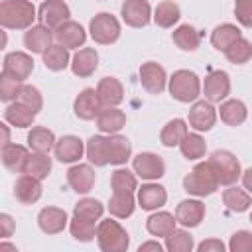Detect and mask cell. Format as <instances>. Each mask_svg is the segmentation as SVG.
<instances>
[{"label": "cell", "mask_w": 252, "mask_h": 252, "mask_svg": "<svg viewBox=\"0 0 252 252\" xmlns=\"http://www.w3.org/2000/svg\"><path fill=\"white\" fill-rule=\"evenodd\" d=\"M37 10L32 0H2L0 26L4 30H28L33 26Z\"/></svg>", "instance_id": "cell-1"}, {"label": "cell", "mask_w": 252, "mask_h": 252, "mask_svg": "<svg viewBox=\"0 0 252 252\" xmlns=\"http://www.w3.org/2000/svg\"><path fill=\"white\" fill-rule=\"evenodd\" d=\"M96 244L102 252H126L130 246V236L118 220L104 219L96 224Z\"/></svg>", "instance_id": "cell-2"}, {"label": "cell", "mask_w": 252, "mask_h": 252, "mask_svg": "<svg viewBox=\"0 0 252 252\" xmlns=\"http://www.w3.org/2000/svg\"><path fill=\"white\" fill-rule=\"evenodd\" d=\"M167 89L169 94L179 100V102H195L203 91L201 79L197 73L189 69H177L169 79H167Z\"/></svg>", "instance_id": "cell-3"}, {"label": "cell", "mask_w": 252, "mask_h": 252, "mask_svg": "<svg viewBox=\"0 0 252 252\" xmlns=\"http://www.w3.org/2000/svg\"><path fill=\"white\" fill-rule=\"evenodd\" d=\"M217 175L213 173L209 161L197 163L185 177H183V189L193 197H209L219 189Z\"/></svg>", "instance_id": "cell-4"}, {"label": "cell", "mask_w": 252, "mask_h": 252, "mask_svg": "<svg viewBox=\"0 0 252 252\" xmlns=\"http://www.w3.org/2000/svg\"><path fill=\"white\" fill-rule=\"evenodd\" d=\"M207 161H209L213 173L217 175L219 185H222V187L234 185L240 179V175H242L240 161H238V158L230 150H217V152H213L209 156Z\"/></svg>", "instance_id": "cell-5"}, {"label": "cell", "mask_w": 252, "mask_h": 252, "mask_svg": "<svg viewBox=\"0 0 252 252\" xmlns=\"http://www.w3.org/2000/svg\"><path fill=\"white\" fill-rule=\"evenodd\" d=\"M89 32H91V37L94 39V43L110 45V43L118 41L122 30H120V22L116 16H112L108 12H100L91 20Z\"/></svg>", "instance_id": "cell-6"}, {"label": "cell", "mask_w": 252, "mask_h": 252, "mask_svg": "<svg viewBox=\"0 0 252 252\" xmlns=\"http://www.w3.org/2000/svg\"><path fill=\"white\" fill-rule=\"evenodd\" d=\"M132 167H134V173L146 181H156L165 175V161L161 156L154 152H140L132 159Z\"/></svg>", "instance_id": "cell-7"}, {"label": "cell", "mask_w": 252, "mask_h": 252, "mask_svg": "<svg viewBox=\"0 0 252 252\" xmlns=\"http://www.w3.org/2000/svg\"><path fill=\"white\" fill-rule=\"evenodd\" d=\"M203 94L211 102H222L230 94V77L226 71L215 69L205 75L203 81Z\"/></svg>", "instance_id": "cell-8"}, {"label": "cell", "mask_w": 252, "mask_h": 252, "mask_svg": "<svg viewBox=\"0 0 252 252\" xmlns=\"http://www.w3.org/2000/svg\"><path fill=\"white\" fill-rule=\"evenodd\" d=\"M120 16L130 28H146L154 14L148 0H124L120 6Z\"/></svg>", "instance_id": "cell-9"}, {"label": "cell", "mask_w": 252, "mask_h": 252, "mask_svg": "<svg viewBox=\"0 0 252 252\" xmlns=\"http://www.w3.org/2000/svg\"><path fill=\"white\" fill-rule=\"evenodd\" d=\"M189 126L195 132H209L217 122V108L211 100H195L189 108Z\"/></svg>", "instance_id": "cell-10"}, {"label": "cell", "mask_w": 252, "mask_h": 252, "mask_svg": "<svg viewBox=\"0 0 252 252\" xmlns=\"http://www.w3.org/2000/svg\"><path fill=\"white\" fill-rule=\"evenodd\" d=\"M140 83L150 94H159L167 87V73L156 61H146L140 67Z\"/></svg>", "instance_id": "cell-11"}, {"label": "cell", "mask_w": 252, "mask_h": 252, "mask_svg": "<svg viewBox=\"0 0 252 252\" xmlns=\"http://www.w3.org/2000/svg\"><path fill=\"white\" fill-rule=\"evenodd\" d=\"M100 108H102V102L98 98V93L96 89H91V87L83 89L73 100V112L81 120H96Z\"/></svg>", "instance_id": "cell-12"}, {"label": "cell", "mask_w": 252, "mask_h": 252, "mask_svg": "<svg viewBox=\"0 0 252 252\" xmlns=\"http://www.w3.org/2000/svg\"><path fill=\"white\" fill-rule=\"evenodd\" d=\"M71 16L69 6L63 0H43L37 8V20L39 24L55 30L57 26H61L63 22H67Z\"/></svg>", "instance_id": "cell-13"}, {"label": "cell", "mask_w": 252, "mask_h": 252, "mask_svg": "<svg viewBox=\"0 0 252 252\" xmlns=\"http://www.w3.org/2000/svg\"><path fill=\"white\" fill-rule=\"evenodd\" d=\"M2 73L18 79V81H26L32 73H33V59L30 53L26 51H10L4 57L2 63Z\"/></svg>", "instance_id": "cell-14"}, {"label": "cell", "mask_w": 252, "mask_h": 252, "mask_svg": "<svg viewBox=\"0 0 252 252\" xmlns=\"http://www.w3.org/2000/svg\"><path fill=\"white\" fill-rule=\"evenodd\" d=\"M53 37L57 43L65 45L67 49H81L87 41V32L79 22L67 20L53 30Z\"/></svg>", "instance_id": "cell-15"}, {"label": "cell", "mask_w": 252, "mask_h": 252, "mask_svg": "<svg viewBox=\"0 0 252 252\" xmlns=\"http://www.w3.org/2000/svg\"><path fill=\"white\" fill-rule=\"evenodd\" d=\"M205 203L199 199H185L175 207V219L177 224H181L183 228H195L203 222L205 219Z\"/></svg>", "instance_id": "cell-16"}, {"label": "cell", "mask_w": 252, "mask_h": 252, "mask_svg": "<svg viewBox=\"0 0 252 252\" xmlns=\"http://www.w3.org/2000/svg\"><path fill=\"white\" fill-rule=\"evenodd\" d=\"M96 175L93 169V163H75L67 169V183L75 193H89L94 187Z\"/></svg>", "instance_id": "cell-17"}, {"label": "cell", "mask_w": 252, "mask_h": 252, "mask_svg": "<svg viewBox=\"0 0 252 252\" xmlns=\"http://www.w3.org/2000/svg\"><path fill=\"white\" fill-rule=\"evenodd\" d=\"M53 152H55V159L57 161H61V163H75L85 154V142L79 136L67 134V136H61L55 142Z\"/></svg>", "instance_id": "cell-18"}, {"label": "cell", "mask_w": 252, "mask_h": 252, "mask_svg": "<svg viewBox=\"0 0 252 252\" xmlns=\"http://www.w3.org/2000/svg\"><path fill=\"white\" fill-rule=\"evenodd\" d=\"M71 71L75 77L79 79H87L91 77L96 69H98V53L94 47H81L75 51V55L71 57Z\"/></svg>", "instance_id": "cell-19"}, {"label": "cell", "mask_w": 252, "mask_h": 252, "mask_svg": "<svg viewBox=\"0 0 252 252\" xmlns=\"http://www.w3.org/2000/svg\"><path fill=\"white\" fill-rule=\"evenodd\" d=\"M14 197L18 203L22 205H33L39 201L41 197V179L33 177V175H20L16 179V185H14Z\"/></svg>", "instance_id": "cell-20"}, {"label": "cell", "mask_w": 252, "mask_h": 252, "mask_svg": "<svg viewBox=\"0 0 252 252\" xmlns=\"http://www.w3.org/2000/svg\"><path fill=\"white\" fill-rule=\"evenodd\" d=\"M136 199H138V205L144 209V211H158L165 205L167 201V191L163 185L159 183H144L138 193H136Z\"/></svg>", "instance_id": "cell-21"}, {"label": "cell", "mask_w": 252, "mask_h": 252, "mask_svg": "<svg viewBox=\"0 0 252 252\" xmlns=\"http://www.w3.org/2000/svg\"><path fill=\"white\" fill-rule=\"evenodd\" d=\"M67 222H69L67 213L63 209H59V207H43L37 213V226L45 234H59V232H63Z\"/></svg>", "instance_id": "cell-22"}, {"label": "cell", "mask_w": 252, "mask_h": 252, "mask_svg": "<svg viewBox=\"0 0 252 252\" xmlns=\"http://www.w3.org/2000/svg\"><path fill=\"white\" fill-rule=\"evenodd\" d=\"M51 39H55L53 30L43 24H33L24 33V45L30 53H43L51 45Z\"/></svg>", "instance_id": "cell-23"}, {"label": "cell", "mask_w": 252, "mask_h": 252, "mask_svg": "<svg viewBox=\"0 0 252 252\" xmlns=\"http://www.w3.org/2000/svg\"><path fill=\"white\" fill-rule=\"evenodd\" d=\"M106 158L110 165H124L132 158L130 140L122 134H108L106 136Z\"/></svg>", "instance_id": "cell-24"}, {"label": "cell", "mask_w": 252, "mask_h": 252, "mask_svg": "<svg viewBox=\"0 0 252 252\" xmlns=\"http://www.w3.org/2000/svg\"><path fill=\"white\" fill-rule=\"evenodd\" d=\"M0 158H2V165L12 171V173H24V167H26V161L30 158V150L22 144H4L2 146V152H0Z\"/></svg>", "instance_id": "cell-25"}, {"label": "cell", "mask_w": 252, "mask_h": 252, "mask_svg": "<svg viewBox=\"0 0 252 252\" xmlns=\"http://www.w3.org/2000/svg\"><path fill=\"white\" fill-rule=\"evenodd\" d=\"M126 126V114L118 106H102L96 116V128L104 134H118Z\"/></svg>", "instance_id": "cell-26"}, {"label": "cell", "mask_w": 252, "mask_h": 252, "mask_svg": "<svg viewBox=\"0 0 252 252\" xmlns=\"http://www.w3.org/2000/svg\"><path fill=\"white\" fill-rule=\"evenodd\" d=\"M102 106H118L124 100V87L116 77H102L96 85Z\"/></svg>", "instance_id": "cell-27"}, {"label": "cell", "mask_w": 252, "mask_h": 252, "mask_svg": "<svg viewBox=\"0 0 252 252\" xmlns=\"http://www.w3.org/2000/svg\"><path fill=\"white\" fill-rule=\"evenodd\" d=\"M175 224H177V219L175 215L167 213V211H156L148 217L146 220V230L152 234V236H158V238H167L173 230H175Z\"/></svg>", "instance_id": "cell-28"}, {"label": "cell", "mask_w": 252, "mask_h": 252, "mask_svg": "<svg viewBox=\"0 0 252 252\" xmlns=\"http://www.w3.org/2000/svg\"><path fill=\"white\" fill-rule=\"evenodd\" d=\"M35 116L37 114L30 106H26L24 102H20V100L10 102L6 106V110H4V120L10 126H16V128H30V126H33Z\"/></svg>", "instance_id": "cell-29"}, {"label": "cell", "mask_w": 252, "mask_h": 252, "mask_svg": "<svg viewBox=\"0 0 252 252\" xmlns=\"http://www.w3.org/2000/svg\"><path fill=\"white\" fill-rule=\"evenodd\" d=\"M219 116L226 126H240V124H244V120L248 116V108L238 98H226L220 102Z\"/></svg>", "instance_id": "cell-30"}, {"label": "cell", "mask_w": 252, "mask_h": 252, "mask_svg": "<svg viewBox=\"0 0 252 252\" xmlns=\"http://www.w3.org/2000/svg\"><path fill=\"white\" fill-rule=\"evenodd\" d=\"M222 205L232 213H244L252 207V195L244 187L228 185L222 191Z\"/></svg>", "instance_id": "cell-31"}, {"label": "cell", "mask_w": 252, "mask_h": 252, "mask_svg": "<svg viewBox=\"0 0 252 252\" xmlns=\"http://www.w3.org/2000/svg\"><path fill=\"white\" fill-rule=\"evenodd\" d=\"M136 201L138 199L130 191H112V197L108 201V211L114 219H128L134 215Z\"/></svg>", "instance_id": "cell-32"}, {"label": "cell", "mask_w": 252, "mask_h": 252, "mask_svg": "<svg viewBox=\"0 0 252 252\" xmlns=\"http://www.w3.org/2000/svg\"><path fill=\"white\" fill-rule=\"evenodd\" d=\"M242 37L240 28H236L234 24H220L211 32V45L217 51H226L234 41H238Z\"/></svg>", "instance_id": "cell-33"}, {"label": "cell", "mask_w": 252, "mask_h": 252, "mask_svg": "<svg viewBox=\"0 0 252 252\" xmlns=\"http://www.w3.org/2000/svg\"><path fill=\"white\" fill-rule=\"evenodd\" d=\"M41 57H43V65H45V69H49V71H63V69H67L69 65H71V55H69V49L65 47V45H61V43H51L43 53H41Z\"/></svg>", "instance_id": "cell-34"}, {"label": "cell", "mask_w": 252, "mask_h": 252, "mask_svg": "<svg viewBox=\"0 0 252 252\" xmlns=\"http://www.w3.org/2000/svg\"><path fill=\"white\" fill-rule=\"evenodd\" d=\"M55 134L45 128V126H33L28 134V148L32 152H41V154H49L55 148Z\"/></svg>", "instance_id": "cell-35"}, {"label": "cell", "mask_w": 252, "mask_h": 252, "mask_svg": "<svg viewBox=\"0 0 252 252\" xmlns=\"http://www.w3.org/2000/svg\"><path fill=\"white\" fill-rule=\"evenodd\" d=\"M187 122L183 118H173L169 122H165V126L159 132V142L165 148H175L181 144V140L187 136Z\"/></svg>", "instance_id": "cell-36"}, {"label": "cell", "mask_w": 252, "mask_h": 252, "mask_svg": "<svg viewBox=\"0 0 252 252\" xmlns=\"http://www.w3.org/2000/svg\"><path fill=\"white\" fill-rule=\"evenodd\" d=\"M181 18V8L173 2V0H163L156 6L152 20L159 26V28H173Z\"/></svg>", "instance_id": "cell-37"}, {"label": "cell", "mask_w": 252, "mask_h": 252, "mask_svg": "<svg viewBox=\"0 0 252 252\" xmlns=\"http://www.w3.org/2000/svg\"><path fill=\"white\" fill-rule=\"evenodd\" d=\"M179 150H181V156L185 159L195 161V159L205 158V154H207V142H205V138L199 132H191V134L187 132V136L179 144Z\"/></svg>", "instance_id": "cell-38"}, {"label": "cell", "mask_w": 252, "mask_h": 252, "mask_svg": "<svg viewBox=\"0 0 252 252\" xmlns=\"http://www.w3.org/2000/svg\"><path fill=\"white\" fill-rule=\"evenodd\" d=\"M85 156L89 159V163H93L94 167H104L108 165V158H106V136H91L85 144Z\"/></svg>", "instance_id": "cell-39"}, {"label": "cell", "mask_w": 252, "mask_h": 252, "mask_svg": "<svg viewBox=\"0 0 252 252\" xmlns=\"http://www.w3.org/2000/svg\"><path fill=\"white\" fill-rule=\"evenodd\" d=\"M171 39L181 51H195L199 47V43H201L199 32L189 24H183V26L175 28L173 33H171Z\"/></svg>", "instance_id": "cell-40"}, {"label": "cell", "mask_w": 252, "mask_h": 252, "mask_svg": "<svg viewBox=\"0 0 252 252\" xmlns=\"http://www.w3.org/2000/svg\"><path fill=\"white\" fill-rule=\"evenodd\" d=\"M51 167H53V161L47 154H41V152H30V158L26 161V167H24V173L28 175H33L37 179H45L49 173H51Z\"/></svg>", "instance_id": "cell-41"}, {"label": "cell", "mask_w": 252, "mask_h": 252, "mask_svg": "<svg viewBox=\"0 0 252 252\" xmlns=\"http://www.w3.org/2000/svg\"><path fill=\"white\" fill-rule=\"evenodd\" d=\"M69 230L71 236L79 242H91L96 238V220H89L83 217H75L69 220Z\"/></svg>", "instance_id": "cell-42"}, {"label": "cell", "mask_w": 252, "mask_h": 252, "mask_svg": "<svg viewBox=\"0 0 252 252\" xmlns=\"http://www.w3.org/2000/svg\"><path fill=\"white\" fill-rule=\"evenodd\" d=\"M102 213H104V205L98 199H93V197L79 199L73 207L75 217H83V219H89V220H100Z\"/></svg>", "instance_id": "cell-43"}, {"label": "cell", "mask_w": 252, "mask_h": 252, "mask_svg": "<svg viewBox=\"0 0 252 252\" xmlns=\"http://www.w3.org/2000/svg\"><path fill=\"white\" fill-rule=\"evenodd\" d=\"M224 57L232 65H244V63H248L252 59V41H248L246 37H240L238 41H234L224 51Z\"/></svg>", "instance_id": "cell-44"}, {"label": "cell", "mask_w": 252, "mask_h": 252, "mask_svg": "<svg viewBox=\"0 0 252 252\" xmlns=\"http://www.w3.org/2000/svg\"><path fill=\"white\" fill-rule=\"evenodd\" d=\"M110 187L112 191H138V177L136 173L128 171L126 167H118L116 171H112L110 175Z\"/></svg>", "instance_id": "cell-45"}, {"label": "cell", "mask_w": 252, "mask_h": 252, "mask_svg": "<svg viewBox=\"0 0 252 252\" xmlns=\"http://www.w3.org/2000/svg\"><path fill=\"white\" fill-rule=\"evenodd\" d=\"M193 248H195L193 236L185 228H175L165 238V250H169V252H191Z\"/></svg>", "instance_id": "cell-46"}, {"label": "cell", "mask_w": 252, "mask_h": 252, "mask_svg": "<svg viewBox=\"0 0 252 252\" xmlns=\"http://www.w3.org/2000/svg\"><path fill=\"white\" fill-rule=\"evenodd\" d=\"M22 87H24V81H18V79H14V77L2 73V75H0V100H4V102H14V100L18 98Z\"/></svg>", "instance_id": "cell-47"}, {"label": "cell", "mask_w": 252, "mask_h": 252, "mask_svg": "<svg viewBox=\"0 0 252 252\" xmlns=\"http://www.w3.org/2000/svg\"><path fill=\"white\" fill-rule=\"evenodd\" d=\"M16 100H20V102H24L26 106H30L35 114L43 108V96H41L39 89H37V87H33V85H24Z\"/></svg>", "instance_id": "cell-48"}, {"label": "cell", "mask_w": 252, "mask_h": 252, "mask_svg": "<svg viewBox=\"0 0 252 252\" xmlns=\"http://www.w3.org/2000/svg\"><path fill=\"white\" fill-rule=\"evenodd\" d=\"M230 252H252V232L250 230H236L228 242Z\"/></svg>", "instance_id": "cell-49"}, {"label": "cell", "mask_w": 252, "mask_h": 252, "mask_svg": "<svg viewBox=\"0 0 252 252\" xmlns=\"http://www.w3.org/2000/svg\"><path fill=\"white\" fill-rule=\"evenodd\" d=\"M236 22L244 28H252V0H234Z\"/></svg>", "instance_id": "cell-50"}, {"label": "cell", "mask_w": 252, "mask_h": 252, "mask_svg": "<svg viewBox=\"0 0 252 252\" xmlns=\"http://www.w3.org/2000/svg\"><path fill=\"white\" fill-rule=\"evenodd\" d=\"M224 248H226L224 242L219 238H207L197 246L199 252H224Z\"/></svg>", "instance_id": "cell-51"}, {"label": "cell", "mask_w": 252, "mask_h": 252, "mask_svg": "<svg viewBox=\"0 0 252 252\" xmlns=\"http://www.w3.org/2000/svg\"><path fill=\"white\" fill-rule=\"evenodd\" d=\"M14 228H16V224H14L12 217H10L8 213H2V215H0V236H2V238L12 236Z\"/></svg>", "instance_id": "cell-52"}, {"label": "cell", "mask_w": 252, "mask_h": 252, "mask_svg": "<svg viewBox=\"0 0 252 252\" xmlns=\"http://www.w3.org/2000/svg\"><path fill=\"white\" fill-rule=\"evenodd\" d=\"M165 246H161L158 240H148V242H144V244H140V248H138V252H148V250H154V252H161Z\"/></svg>", "instance_id": "cell-53"}, {"label": "cell", "mask_w": 252, "mask_h": 252, "mask_svg": "<svg viewBox=\"0 0 252 252\" xmlns=\"http://www.w3.org/2000/svg\"><path fill=\"white\" fill-rule=\"evenodd\" d=\"M240 179H242V187L252 195V167L244 169V171H242V175H240Z\"/></svg>", "instance_id": "cell-54"}, {"label": "cell", "mask_w": 252, "mask_h": 252, "mask_svg": "<svg viewBox=\"0 0 252 252\" xmlns=\"http://www.w3.org/2000/svg\"><path fill=\"white\" fill-rule=\"evenodd\" d=\"M0 128H2V146L4 144H10V128H8V122L0 124Z\"/></svg>", "instance_id": "cell-55"}, {"label": "cell", "mask_w": 252, "mask_h": 252, "mask_svg": "<svg viewBox=\"0 0 252 252\" xmlns=\"http://www.w3.org/2000/svg\"><path fill=\"white\" fill-rule=\"evenodd\" d=\"M4 250H14V252H16V246H12V244H6V242H2V244H0V252H4Z\"/></svg>", "instance_id": "cell-56"}, {"label": "cell", "mask_w": 252, "mask_h": 252, "mask_svg": "<svg viewBox=\"0 0 252 252\" xmlns=\"http://www.w3.org/2000/svg\"><path fill=\"white\" fill-rule=\"evenodd\" d=\"M250 222H252V211H250Z\"/></svg>", "instance_id": "cell-57"}]
</instances>
